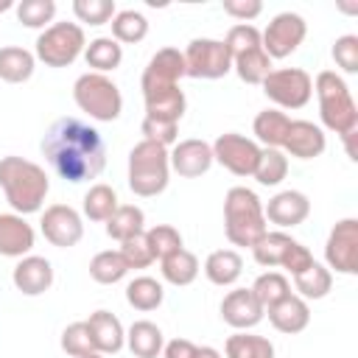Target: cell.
<instances>
[{
	"label": "cell",
	"mask_w": 358,
	"mask_h": 358,
	"mask_svg": "<svg viewBox=\"0 0 358 358\" xmlns=\"http://www.w3.org/2000/svg\"><path fill=\"white\" fill-rule=\"evenodd\" d=\"M48 165L73 185L98 179L106 168V143L101 131L81 117H59L39 143Z\"/></svg>",
	"instance_id": "obj_1"
},
{
	"label": "cell",
	"mask_w": 358,
	"mask_h": 358,
	"mask_svg": "<svg viewBox=\"0 0 358 358\" xmlns=\"http://www.w3.org/2000/svg\"><path fill=\"white\" fill-rule=\"evenodd\" d=\"M0 187L6 193V201L11 204V213L31 215L42 210L45 196L50 190V179L42 165L25 157L8 154V157H0Z\"/></svg>",
	"instance_id": "obj_2"
},
{
	"label": "cell",
	"mask_w": 358,
	"mask_h": 358,
	"mask_svg": "<svg viewBox=\"0 0 358 358\" xmlns=\"http://www.w3.org/2000/svg\"><path fill=\"white\" fill-rule=\"evenodd\" d=\"M266 215H263V201L255 190L235 185L224 196V232L232 246H255L266 232Z\"/></svg>",
	"instance_id": "obj_3"
},
{
	"label": "cell",
	"mask_w": 358,
	"mask_h": 358,
	"mask_svg": "<svg viewBox=\"0 0 358 358\" xmlns=\"http://www.w3.org/2000/svg\"><path fill=\"white\" fill-rule=\"evenodd\" d=\"M313 90L319 98V117L324 129L336 131L338 137L358 129V106L352 101L347 81L336 70H322L313 78Z\"/></svg>",
	"instance_id": "obj_4"
},
{
	"label": "cell",
	"mask_w": 358,
	"mask_h": 358,
	"mask_svg": "<svg viewBox=\"0 0 358 358\" xmlns=\"http://www.w3.org/2000/svg\"><path fill=\"white\" fill-rule=\"evenodd\" d=\"M129 187L140 199L159 196L168 182H171V162H168V148L151 140H140L129 151Z\"/></svg>",
	"instance_id": "obj_5"
},
{
	"label": "cell",
	"mask_w": 358,
	"mask_h": 358,
	"mask_svg": "<svg viewBox=\"0 0 358 358\" xmlns=\"http://www.w3.org/2000/svg\"><path fill=\"white\" fill-rule=\"evenodd\" d=\"M73 101H76V106L81 112H87L92 120H101V123H112L123 112L120 87L109 76L92 73V70L76 78V84H73Z\"/></svg>",
	"instance_id": "obj_6"
},
{
	"label": "cell",
	"mask_w": 358,
	"mask_h": 358,
	"mask_svg": "<svg viewBox=\"0 0 358 358\" xmlns=\"http://www.w3.org/2000/svg\"><path fill=\"white\" fill-rule=\"evenodd\" d=\"M87 48L84 28L78 22H50L39 36L34 56L45 67H70Z\"/></svg>",
	"instance_id": "obj_7"
},
{
	"label": "cell",
	"mask_w": 358,
	"mask_h": 358,
	"mask_svg": "<svg viewBox=\"0 0 358 358\" xmlns=\"http://www.w3.org/2000/svg\"><path fill=\"white\" fill-rule=\"evenodd\" d=\"M263 92L277 109H302L313 98V78L302 67H277L263 78Z\"/></svg>",
	"instance_id": "obj_8"
},
{
	"label": "cell",
	"mask_w": 358,
	"mask_h": 358,
	"mask_svg": "<svg viewBox=\"0 0 358 358\" xmlns=\"http://www.w3.org/2000/svg\"><path fill=\"white\" fill-rule=\"evenodd\" d=\"M182 56H185V76H190V78L215 81L232 70V56L221 39L196 36L187 42Z\"/></svg>",
	"instance_id": "obj_9"
},
{
	"label": "cell",
	"mask_w": 358,
	"mask_h": 358,
	"mask_svg": "<svg viewBox=\"0 0 358 358\" xmlns=\"http://www.w3.org/2000/svg\"><path fill=\"white\" fill-rule=\"evenodd\" d=\"M308 36V22L302 14L296 11H282L277 17H271V22L266 25V31H260V45L266 50V56L274 59H285L291 56Z\"/></svg>",
	"instance_id": "obj_10"
},
{
	"label": "cell",
	"mask_w": 358,
	"mask_h": 358,
	"mask_svg": "<svg viewBox=\"0 0 358 358\" xmlns=\"http://www.w3.org/2000/svg\"><path fill=\"white\" fill-rule=\"evenodd\" d=\"M324 263L338 274H358V218H341L324 241Z\"/></svg>",
	"instance_id": "obj_11"
},
{
	"label": "cell",
	"mask_w": 358,
	"mask_h": 358,
	"mask_svg": "<svg viewBox=\"0 0 358 358\" xmlns=\"http://www.w3.org/2000/svg\"><path fill=\"white\" fill-rule=\"evenodd\" d=\"M260 159V145L238 131L218 134L213 143V162L224 165L235 176H252Z\"/></svg>",
	"instance_id": "obj_12"
},
{
	"label": "cell",
	"mask_w": 358,
	"mask_h": 358,
	"mask_svg": "<svg viewBox=\"0 0 358 358\" xmlns=\"http://www.w3.org/2000/svg\"><path fill=\"white\" fill-rule=\"evenodd\" d=\"M39 229L45 235L48 243L59 246V249H70L84 238V221L78 215V210H73L70 204H50L42 213Z\"/></svg>",
	"instance_id": "obj_13"
},
{
	"label": "cell",
	"mask_w": 358,
	"mask_h": 358,
	"mask_svg": "<svg viewBox=\"0 0 358 358\" xmlns=\"http://www.w3.org/2000/svg\"><path fill=\"white\" fill-rule=\"evenodd\" d=\"M168 162H171V171H176L179 176L196 179V176H201L213 168V145L199 140V137L179 140V143L171 145Z\"/></svg>",
	"instance_id": "obj_14"
},
{
	"label": "cell",
	"mask_w": 358,
	"mask_h": 358,
	"mask_svg": "<svg viewBox=\"0 0 358 358\" xmlns=\"http://www.w3.org/2000/svg\"><path fill=\"white\" fill-rule=\"evenodd\" d=\"M263 215L280 229H294L310 215V199L302 190H280L263 204Z\"/></svg>",
	"instance_id": "obj_15"
},
{
	"label": "cell",
	"mask_w": 358,
	"mask_h": 358,
	"mask_svg": "<svg viewBox=\"0 0 358 358\" xmlns=\"http://www.w3.org/2000/svg\"><path fill=\"white\" fill-rule=\"evenodd\" d=\"M263 316H266V310L255 299L252 288H232L221 299V319L235 330H252L263 322Z\"/></svg>",
	"instance_id": "obj_16"
},
{
	"label": "cell",
	"mask_w": 358,
	"mask_h": 358,
	"mask_svg": "<svg viewBox=\"0 0 358 358\" xmlns=\"http://www.w3.org/2000/svg\"><path fill=\"white\" fill-rule=\"evenodd\" d=\"M11 282L20 294L25 296H39L45 291H50L53 285V266L48 257H39V255H25L20 257V263L14 266L11 271Z\"/></svg>",
	"instance_id": "obj_17"
},
{
	"label": "cell",
	"mask_w": 358,
	"mask_h": 358,
	"mask_svg": "<svg viewBox=\"0 0 358 358\" xmlns=\"http://www.w3.org/2000/svg\"><path fill=\"white\" fill-rule=\"evenodd\" d=\"M182 76H185V56L176 48H162L148 59V64L140 76V90L173 87V84H179Z\"/></svg>",
	"instance_id": "obj_18"
},
{
	"label": "cell",
	"mask_w": 358,
	"mask_h": 358,
	"mask_svg": "<svg viewBox=\"0 0 358 358\" xmlns=\"http://www.w3.org/2000/svg\"><path fill=\"white\" fill-rule=\"evenodd\" d=\"M327 148V137L322 131V126L310 123V120H291L285 140H282V151L296 157V159H313L322 157Z\"/></svg>",
	"instance_id": "obj_19"
},
{
	"label": "cell",
	"mask_w": 358,
	"mask_h": 358,
	"mask_svg": "<svg viewBox=\"0 0 358 358\" xmlns=\"http://www.w3.org/2000/svg\"><path fill=\"white\" fill-rule=\"evenodd\" d=\"M36 243L34 227L25 221V215L17 213H0V255L3 257H25Z\"/></svg>",
	"instance_id": "obj_20"
},
{
	"label": "cell",
	"mask_w": 358,
	"mask_h": 358,
	"mask_svg": "<svg viewBox=\"0 0 358 358\" xmlns=\"http://www.w3.org/2000/svg\"><path fill=\"white\" fill-rule=\"evenodd\" d=\"M87 322V327H90V338H92V347H95V352H101V355H115V352H120L123 350V344H126V330H123V324H120V319L115 316V313H109V310H95V313H90V319H84Z\"/></svg>",
	"instance_id": "obj_21"
},
{
	"label": "cell",
	"mask_w": 358,
	"mask_h": 358,
	"mask_svg": "<svg viewBox=\"0 0 358 358\" xmlns=\"http://www.w3.org/2000/svg\"><path fill=\"white\" fill-rule=\"evenodd\" d=\"M143 101H145V117L154 120H168V123H179L185 115V92L179 84L173 87H151L143 90Z\"/></svg>",
	"instance_id": "obj_22"
},
{
	"label": "cell",
	"mask_w": 358,
	"mask_h": 358,
	"mask_svg": "<svg viewBox=\"0 0 358 358\" xmlns=\"http://www.w3.org/2000/svg\"><path fill=\"white\" fill-rule=\"evenodd\" d=\"M271 327L277 333H285V336H294V333H302L308 324H310V308L302 296L296 294H288L285 299H280L277 305H271L266 310Z\"/></svg>",
	"instance_id": "obj_23"
},
{
	"label": "cell",
	"mask_w": 358,
	"mask_h": 358,
	"mask_svg": "<svg viewBox=\"0 0 358 358\" xmlns=\"http://www.w3.org/2000/svg\"><path fill=\"white\" fill-rule=\"evenodd\" d=\"M204 274L213 285H221V288L235 285L238 277L243 274V257L235 249H215L204 260Z\"/></svg>",
	"instance_id": "obj_24"
},
{
	"label": "cell",
	"mask_w": 358,
	"mask_h": 358,
	"mask_svg": "<svg viewBox=\"0 0 358 358\" xmlns=\"http://www.w3.org/2000/svg\"><path fill=\"white\" fill-rule=\"evenodd\" d=\"M126 347L131 350L134 358H157L162 352V347H165V336L154 322L137 319L126 330Z\"/></svg>",
	"instance_id": "obj_25"
},
{
	"label": "cell",
	"mask_w": 358,
	"mask_h": 358,
	"mask_svg": "<svg viewBox=\"0 0 358 358\" xmlns=\"http://www.w3.org/2000/svg\"><path fill=\"white\" fill-rule=\"evenodd\" d=\"M288 126H291V117L282 109H263L255 115V123H252L255 143L263 148H282Z\"/></svg>",
	"instance_id": "obj_26"
},
{
	"label": "cell",
	"mask_w": 358,
	"mask_h": 358,
	"mask_svg": "<svg viewBox=\"0 0 358 358\" xmlns=\"http://www.w3.org/2000/svg\"><path fill=\"white\" fill-rule=\"evenodd\" d=\"M36 70V56L25 48L17 45H6L0 48V78L8 84H22L34 76Z\"/></svg>",
	"instance_id": "obj_27"
},
{
	"label": "cell",
	"mask_w": 358,
	"mask_h": 358,
	"mask_svg": "<svg viewBox=\"0 0 358 358\" xmlns=\"http://www.w3.org/2000/svg\"><path fill=\"white\" fill-rule=\"evenodd\" d=\"M159 271H162V280H165V282L182 288V285H190V282L199 277L201 266H199V257L182 246V249H176L173 255H168V257L159 260Z\"/></svg>",
	"instance_id": "obj_28"
},
{
	"label": "cell",
	"mask_w": 358,
	"mask_h": 358,
	"mask_svg": "<svg viewBox=\"0 0 358 358\" xmlns=\"http://www.w3.org/2000/svg\"><path fill=\"white\" fill-rule=\"evenodd\" d=\"M84 59L92 67V73H103L106 76L109 70H117L120 67V62H123V45L115 42L112 36H95L84 48Z\"/></svg>",
	"instance_id": "obj_29"
},
{
	"label": "cell",
	"mask_w": 358,
	"mask_h": 358,
	"mask_svg": "<svg viewBox=\"0 0 358 358\" xmlns=\"http://www.w3.org/2000/svg\"><path fill=\"white\" fill-rule=\"evenodd\" d=\"M145 232V213L137 204H120L109 218H106V235L115 241H129L134 235Z\"/></svg>",
	"instance_id": "obj_30"
},
{
	"label": "cell",
	"mask_w": 358,
	"mask_h": 358,
	"mask_svg": "<svg viewBox=\"0 0 358 358\" xmlns=\"http://www.w3.org/2000/svg\"><path fill=\"white\" fill-rule=\"evenodd\" d=\"M330 288H333V271H330L327 266L316 263V260H313L302 274L294 277V291H296V296H302L305 302H308V299H324V296L330 294Z\"/></svg>",
	"instance_id": "obj_31"
},
{
	"label": "cell",
	"mask_w": 358,
	"mask_h": 358,
	"mask_svg": "<svg viewBox=\"0 0 358 358\" xmlns=\"http://www.w3.org/2000/svg\"><path fill=\"white\" fill-rule=\"evenodd\" d=\"M294 238L285 235L282 229H274V232H266L255 246H252V255H255V263L263 266V268H282V260L291 249Z\"/></svg>",
	"instance_id": "obj_32"
},
{
	"label": "cell",
	"mask_w": 358,
	"mask_h": 358,
	"mask_svg": "<svg viewBox=\"0 0 358 358\" xmlns=\"http://www.w3.org/2000/svg\"><path fill=\"white\" fill-rule=\"evenodd\" d=\"M227 358H274V344L266 336H255L249 330H238L224 344Z\"/></svg>",
	"instance_id": "obj_33"
},
{
	"label": "cell",
	"mask_w": 358,
	"mask_h": 358,
	"mask_svg": "<svg viewBox=\"0 0 358 358\" xmlns=\"http://www.w3.org/2000/svg\"><path fill=\"white\" fill-rule=\"evenodd\" d=\"M162 299H165V288H162V282L159 280H154V277H134L129 285H126V302L134 308V310H143V313H148V310H157L159 305H162Z\"/></svg>",
	"instance_id": "obj_34"
},
{
	"label": "cell",
	"mask_w": 358,
	"mask_h": 358,
	"mask_svg": "<svg viewBox=\"0 0 358 358\" xmlns=\"http://www.w3.org/2000/svg\"><path fill=\"white\" fill-rule=\"evenodd\" d=\"M112 39L120 45H137L148 36V20L145 14L134 11V8H123L112 17Z\"/></svg>",
	"instance_id": "obj_35"
},
{
	"label": "cell",
	"mask_w": 358,
	"mask_h": 358,
	"mask_svg": "<svg viewBox=\"0 0 358 358\" xmlns=\"http://www.w3.org/2000/svg\"><path fill=\"white\" fill-rule=\"evenodd\" d=\"M232 70L238 73L241 81L246 84H263V78L274 70L271 67V59L266 56L263 45L260 48H252V50H243L238 56H232Z\"/></svg>",
	"instance_id": "obj_36"
},
{
	"label": "cell",
	"mask_w": 358,
	"mask_h": 358,
	"mask_svg": "<svg viewBox=\"0 0 358 358\" xmlns=\"http://www.w3.org/2000/svg\"><path fill=\"white\" fill-rule=\"evenodd\" d=\"M81 207H84V215H87L90 221L106 224V218L120 207V201H117L115 187L98 182V185H90V190L84 193V204H81Z\"/></svg>",
	"instance_id": "obj_37"
},
{
	"label": "cell",
	"mask_w": 358,
	"mask_h": 358,
	"mask_svg": "<svg viewBox=\"0 0 358 358\" xmlns=\"http://www.w3.org/2000/svg\"><path fill=\"white\" fill-rule=\"evenodd\" d=\"M263 187H277L288 176V157L282 148H260L257 168L252 173Z\"/></svg>",
	"instance_id": "obj_38"
},
{
	"label": "cell",
	"mask_w": 358,
	"mask_h": 358,
	"mask_svg": "<svg viewBox=\"0 0 358 358\" xmlns=\"http://www.w3.org/2000/svg\"><path fill=\"white\" fill-rule=\"evenodd\" d=\"M129 274V266L123 263L117 249H103L90 260V277L101 285H115Z\"/></svg>",
	"instance_id": "obj_39"
},
{
	"label": "cell",
	"mask_w": 358,
	"mask_h": 358,
	"mask_svg": "<svg viewBox=\"0 0 358 358\" xmlns=\"http://www.w3.org/2000/svg\"><path fill=\"white\" fill-rule=\"evenodd\" d=\"M252 294H255V299L263 305V310H268L271 305H277L280 299H285V296L294 294V291H291V282H288V277H285L282 271H263V274L252 282Z\"/></svg>",
	"instance_id": "obj_40"
},
{
	"label": "cell",
	"mask_w": 358,
	"mask_h": 358,
	"mask_svg": "<svg viewBox=\"0 0 358 358\" xmlns=\"http://www.w3.org/2000/svg\"><path fill=\"white\" fill-rule=\"evenodd\" d=\"M17 11V20L25 25V28H48V22H53L56 17V3L53 0H22L14 6Z\"/></svg>",
	"instance_id": "obj_41"
},
{
	"label": "cell",
	"mask_w": 358,
	"mask_h": 358,
	"mask_svg": "<svg viewBox=\"0 0 358 358\" xmlns=\"http://www.w3.org/2000/svg\"><path fill=\"white\" fill-rule=\"evenodd\" d=\"M73 14L78 22L98 28V25L112 22L117 8H115V0H73Z\"/></svg>",
	"instance_id": "obj_42"
},
{
	"label": "cell",
	"mask_w": 358,
	"mask_h": 358,
	"mask_svg": "<svg viewBox=\"0 0 358 358\" xmlns=\"http://www.w3.org/2000/svg\"><path fill=\"white\" fill-rule=\"evenodd\" d=\"M145 241L151 246L154 260H162V257H168V255H173L176 249L185 246L182 243V232L176 227H171V224H157V227L145 229Z\"/></svg>",
	"instance_id": "obj_43"
},
{
	"label": "cell",
	"mask_w": 358,
	"mask_h": 358,
	"mask_svg": "<svg viewBox=\"0 0 358 358\" xmlns=\"http://www.w3.org/2000/svg\"><path fill=\"white\" fill-rule=\"evenodd\" d=\"M229 50V56H238L243 50H252V48H260V28L252 25V22H238L227 31V36L221 39Z\"/></svg>",
	"instance_id": "obj_44"
},
{
	"label": "cell",
	"mask_w": 358,
	"mask_h": 358,
	"mask_svg": "<svg viewBox=\"0 0 358 358\" xmlns=\"http://www.w3.org/2000/svg\"><path fill=\"white\" fill-rule=\"evenodd\" d=\"M62 350L67 355H73V358H81V355L95 352L87 322H73V324L64 327V333H62Z\"/></svg>",
	"instance_id": "obj_45"
},
{
	"label": "cell",
	"mask_w": 358,
	"mask_h": 358,
	"mask_svg": "<svg viewBox=\"0 0 358 358\" xmlns=\"http://www.w3.org/2000/svg\"><path fill=\"white\" fill-rule=\"evenodd\" d=\"M117 252H120L123 263L129 266V271H131V268H148V266L154 263V255H151V246H148V241H145V232H140V235L123 241Z\"/></svg>",
	"instance_id": "obj_46"
},
{
	"label": "cell",
	"mask_w": 358,
	"mask_h": 358,
	"mask_svg": "<svg viewBox=\"0 0 358 358\" xmlns=\"http://www.w3.org/2000/svg\"><path fill=\"white\" fill-rule=\"evenodd\" d=\"M140 131H143V140L159 143V145H165V148H171L173 143H179V123H168V120L143 117Z\"/></svg>",
	"instance_id": "obj_47"
},
{
	"label": "cell",
	"mask_w": 358,
	"mask_h": 358,
	"mask_svg": "<svg viewBox=\"0 0 358 358\" xmlns=\"http://www.w3.org/2000/svg\"><path fill=\"white\" fill-rule=\"evenodd\" d=\"M333 59L344 73H358V36L355 34H344L333 42Z\"/></svg>",
	"instance_id": "obj_48"
},
{
	"label": "cell",
	"mask_w": 358,
	"mask_h": 358,
	"mask_svg": "<svg viewBox=\"0 0 358 358\" xmlns=\"http://www.w3.org/2000/svg\"><path fill=\"white\" fill-rule=\"evenodd\" d=\"M310 263H313L310 249H308V246H302L299 241H294V243H291V249H288V255H285V260H282V268H285L291 277H296V274H302Z\"/></svg>",
	"instance_id": "obj_49"
},
{
	"label": "cell",
	"mask_w": 358,
	"mask_h": 358,
	"mask_svg": "<svg viewBox=\"0 0 358 358\" xmlns=\"http://www.w3.org/2000/svg\"><path fill=\"white\" fill-rule=\"evenodd\" d=\"M224 11L235 17L238 22H252L263 11V3L260 0H224Z\"/></svg>",
	"instance_id": "obj_50"
},
{
	"label": "cell",
	"mask_w": 358,
	"mask_h": 358,
	"mask_svg": "<svg viewBox=\"0 0 358 358\" xmlns=\"http://www.w3.org/2000/svg\"><path fill=\"white\" fill-rule=\"evenodd\" d=\"M196 344L187 341V338H171L165 347H162V355L165 358H196Z\"/></svg>",
	"instance_id": "obj_51"
},
{
	"label": "cell",
	"mask_w": 358,
	"mask_h": 358,
	"mask_svg": "<svg viewBox=\"0 0 358 358\" xmlns=\"http://www.w3.org/2000/svg\"><path fill=\"white\" fill-rule=\"evenodd\" d=\"M355 137H358V129L355 131H350V134H344L341 140H344V148H347V157L355 162L358 159V148H355Z\"/></svg>",
	"instance_id": "obj_52"
},
{
	"label": "cell",
	"mask_w": 358,
	"mask_h": 358,
	"mask_svg": "<svg viewBox=\"0 0 358 358\" xmlns=\"http://www.w3.org/2000/svg\"><path fill=\"white\" fill-rule=\"evenodd\" d=\"M196 358H221V352L215 347H199L196 350Z\"/></svg>",
	"instance_id": "obj_53"
},
{
	"label": "cell",
	"mask_w": 358,
	"mask_h": 358,
	"mask_svg": "<svg viewBox=\"0 0 358 358\" xmlns=\"http://www.w3.org/2000/svg\"><path fill=\"white\" fill-rule=\"evenodd\" d=\"M8 8H14V3H11V0H0V14L8 11Z\"/></svg>",
	"instance_id": "obj_54"
},
{
	"label": "cell",
	"mask_w": 358,
	"mask_h": 358,
	"mask_svg": "<svg viewBox=\"0 0 358 358\" xmlns=\"http://www.w3.org/2000/svg\"><path fill=\"white\" fill-rule=\"evenodd\" d=\"M81 358H106V355H101V352H90V355H81Z\"/></svg>",
	"instance_id": "obj_55"
}]
</instances>
